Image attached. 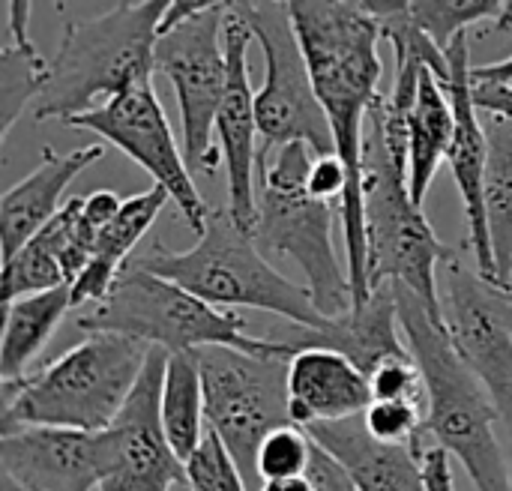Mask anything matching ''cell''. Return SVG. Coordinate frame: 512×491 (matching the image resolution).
<instances>
[{
	"label": "cell",
	"mask_w": 512,
	"mask_h": 491,
	"mask_svg": "<svg viewBox=\"0 0 512 491\" xmlns=\"http://www.w3.org/2000/svg\"><path fill=\"white\" fill-rule=\"evenodd\" d=\"M168 357V351H150L126 408L105 429V477L99 491H171L186 483V468L171 450L159 414Z\"/></svg>",
	"instance_id": "obj_14"
},
{
	"label": "cell",
	"mask_w": 512,
	"mask_h": 491,
	"mask_svg": "<svg viewBox=\"0 0 512 491\" xmlns=\"http://www.w3.org/2000/svg\"><path fill=\"white\" fill-rule=\"evenodd\" d=\"M507 294H510V300H512V291H507Z\"/></svg>",
	"instance_id": "obj_41"
},
{
	"label": "cell",
	"mask_w": 512,
	"mask_h": 491,
	"mask_svg": "<svg viewBox=\"0 0 512 491\" xmlns=\"http://www.w3.org/2000/svg\"><path fill=\"white\" fill-rule=\"evenodd\" d=\"M510 291H512V288H510Z\"/></svg>",
	"instance_id": "obj_42"
},
{
	"label": "cell",
	"mask_w": 512,
	"mask_h": 491,
	"mask_svg": "<svg viewBox=\"0 0 512 491\" xmlns=\"http://www.w3.org/2000/svg\"><path fill=\"white\" fill-rule=\"evenodd\" d=\"M471 72H474V66H471V48H468V33H465L447 48V75L438 78L444 84L450 105H453V114H456V135H453V144L447 153V165H450L453 180H456L462 201H465L468 246L474 252V267L483 279L498 285V267H495L489 222H486L489 138H486V123H480V111L474 105Z\"/></svg>",
	"instance_id": "obj_16"
},
{
	"label": "cell",
	"mask_w": 512,
	"mask_h": 491,
	"mask_svg": "<svg viewBox=\"0 0 512 491\" xmlns=\"http://www.w3.org/2000/svg\"><path fill=\"white\" fill-rule=\"evenodd\" d=\"M306 432L324 453H330L345 468L357 491H426L414 453L408 447H390L375 441L366 432L363 417L330 426H312Z\"/></svg>",
	"instance_id": "obj_21"
},
{
	"label": "cell",
	"mask_w": 512,
	"mask_h": 491,
	"mask_svg": "<svg viewBox=\"0 0 512 491\" xmlns=\"http://www.w3.org/2000/svg\"><path fill=\"white\" fill-rule=\"evenodd\" d=\"M441 309L453 345L489 390L501 426L512 435V300L459 255L444 264Z\"/></svg>",
	"instance_id": "obj_13"
},
{
	"label": "cell",
	"mask_w": 512,
	"mask_h": 491,
	"mask_svg": "<svg viewBox=\"0 0 512 491\" xmlns=\"http://www.w3.org/2000/svg\"><path fill=\"white\" fill-rule=\"evenodd\" d=\"M72 309L69 285L30 294L3 303V333H0V381L12 384L27 378V366L48 345L66 312Z\"/></svg>",
	"instance_id": "obj_24"
},
{
	"label": "cell",
	"mask_w": 512,
	"mask_h": 491,
	"mask_svg": "<svg viewBox=\"0 0 512 491\" xmlns=\"http://www.w3.org/2000/svg\"><path fill=\"white\" fill-rule=\"evenodd\" d=\"M315 153L306 144H288L258 162V219L255 243L264 255L291 258L324 318H342L354 309L348 267L336 255L333 225L342 219L339 201H321L309 192Z\"/></svg>",
	"instance_id": "obj_7"
},
{
	"label": "cell",
	"mask_w": 512,
	"mask_h": 491,
	"mask_svg": "<svg viewBox=\"0 0 512 491\" xmlns=\"http://www.w3.org/2000/svg\"><path fill=\"white\" fill-rule=\"evenodd\" d=\"M369 390H372V402H417L426 408V387H423V375L411 357V351L405 357H393L384 360L381 366H375L369 375Z\"/></svg>",
	"instance_id": "obj_33"
},
{
	"label": "cell",
	"mask_w": 512,
	"mask_h": 491,
	"mask_svg": "<svg viewBox=\"0 0 512 491\" xmlns=\"http://www.w3.org/2000/svg\"><path fill=\"white\" fill-rule=\"evenodd\" d=\"M0 477L27 491H93L105 477V432L15 429L0 435Z\"/></svg>",
	"instance_id": "obj_17"
},
{
	"label": "cell",
	"mask_w": 512,
	"mask_h": 491,
	"mask_svg": "<svg viewBox=\"0 0 512 491\" xmlns=\"http://www.w3.org/2000/svg\"><path fill=\"white\" fill-rule=\"evenodd\" d=\"M252 30L249 24L228 6V21H225V54H228V84L216 120V138H219V153L228 168V213L240 228L249 234L255 231L258 219V162H261V147H258V114H255V90L249 81V45H252Z\"/></svg>",
	"instance_id": "obj_15"
},
{
	"label": "cell",
	"mask_w": 512,
	"mask_h": 491,
	"mask_svg": "<svg viewBox=\"0 0 512 491\" xmlns=\"http://www.w3.org/2000/svg\"><path fill=\"white\" fill-rule=\"evenodd\" d=\"M0 486H3V491H27V489H21L15 480H9V477H0Z\"/></svg>",
	"instance_id": "obj_39"
},
{
	"label": "cell",
	"mask_w": 512,
	"mask_h": 491,
	"mask_svg": "<svg viewBox=\"0 0 512 491\" xmlns=\"http://www.w3.org/2000/svg\"><path fill=\"white\" fill-rule=\"evenodd\" d=\"M102 156V144H84L69 153H54V147L42 150V162L0 198L3 261H9L21 246H27L66 207L63 192Z\"/></svg>",
	"instance_id": "obj_19"
},
{
	"label": "cell",
	"mask_w": 512,
	"mask_h": 491,
	"mask_svg": "<svg viewBox=\"0 0 512 491\" xmlns=\"http://www.w3.org/2000/svg\"><path fill=\"white\" fill-rule=\"evenodd\" d=\"M207 429L225 444L249 491H261L258 450L264 438L294 423L288 408V360L234 348L198 351Z\"/></svg>",
	"instance_id": "obj_10"
},
{
	"label": "cell",
	"mask_w": 512,
	"mask_h": 491,
	"mask_svg": "<svg viewBox=\"0 0 512 491\" xmlns=\"http://www.w3.org/2000/svg\"><path fill=\"white\" fill-rule=\"evenodd\" d=\"M288 9L318 102L333 129L336 156L348 171V192L342 201L345 267L354 306H363L372 294L363 216V138L369 111L381 96V24L366 3L348 0H291Z\"/></svg>",
	"instance_id": "obj_1"
},
{
	"label": "cell",
	"mask_w": 512,
	"mask_h": 491,
	"mask_svg": "<svg viewBox=\"0 0 512 491\" xmlns=\"http://www.w3.org/2000/svg\"><path fill=\"white\" fill-rule=\"evenodd\" d=\"M231 3L204 0L198 12L159 33L156 72L174 87L180 108V147L192 174H213L219 165L216 120L228 84L225 21Z\"/></svg>",
	"instance_id": "obj_11"
},
{
	"label": "cell",
	"mask_w": 512,
	"mask_h": 491,
	"mask_svg": "<svg viewBox=\"0 0 512 491\" xmlns=\"http://www.w3.org/2000/svg\"><path fill=\"white\" fill-rule=\"evenodd\" d=\"M396 288L402 339L423 375L426 429L462 462L477 491H510V456L501 447V414L483 381L462 360L444 318L417 294Z\"/></svg>",
	"instance_id": "obj_3"
},
{
	"label": "cell",
	"mask_w": 512,
	"mask_h": 491,
	"mask_svg": "<svg viewBox=\"0 0 512 491\" xmlns=\"http://www.w3.org/2000/svg\"><path fill=\"white\" fill-rule=\"evenodd\" d=\"M291 351L300 348H327L348 357L363 375L393 357H405L408 345L402 339L399 312H396V288L381 285L372 288L363 306H354L342 318H330L324 330H300L291 339H282Z\"/></svg>",
	"instance_id": "obj_20"
},
{
	"label": "cell",
	"mask_w": 512,
	"mask_h": 491,
	"mask_svg": "<svg viewBox=\"0 0 512 491\" xmlns=\"http://www.w3.org/2000/svg\"><path fill=\"white\" fill-rule=\"evenodd\" d=\"M312 456H315V441L303 426L297 423L279 426L264 438L258 450V477L261 483L306 477Z\"/></svg>",
	"instance_id": "obj_30"
},
{
	"label": "cell",
	"mask_w": 512,
	"mask_h": 491,
	"mask_svg": "<svg viewBox=\"0 0 512 491\" xmlns=\"http://www.w3.org/2000/svg\"><path fill=\"white\" fill-rule=\"evenodd\" d=\"M453 135H456V114L450 96L438 81V75L429 66H423L414 108L408 117V189L414 204L423 207L441 162H447Z\"/></svg>",
	"instance_id": "obj_23"
},
{
	"label": "cell",
	"mask_w": 512,
	"mask_h": 491,
	"mask_svg": "<svg viewBox=\"0 0 512 491\" xmlns=\"http://www.w3.org/2000/svg\"><path fill=\"white\" fill-rule=\"evenodd\" d=\"M414 105L393 102L381 93L366 120L363 138V216L369 288L399 285L417 294L438 318L441 285L438 267L456 252L435 234L423 207L408 189V117Z\"/></svg>",
	"instance_id": "obj_2"
},
{
	"label": "cell",
	"mask_w": 512,
	"mask_h": 491,
	"mask_svg": "<svg viewBox=\"0 0 512 491\" xmlns=\"http://www.w3.org/2000/svg\"><path fill=\"white\" fill-rule=\"evenodd\" d=\"M309 192L321 201H345L348 192V171L336 153L330 156H315L312 171H309Z\"/></svg>",
	"instance_id": "obj_35"
},
{
	"label": "cell",
	"mask_w": 512,
	"mask_h": 491,
	"mask_svg": "<svg viewBox=\"0 0 512 491\" xmlns=\"http://www.w3.org/2000/svg\"><path fill=\"white\" fill-rule=\"evenodd\" d=\"M141 270H150L210 306H246L285 318L300 330H324V318L306 285L291 282L273 264H267L255 237L234 222L228 207L213 210L198 243L183 252L162 249L159 243L135 258Z\"/></svg>",
	"instance_id": "obj_6"
},
{
	"label": "cell",
	"mask_w": 512,
	"mask_h": 491,
	"mask_svg": "<svg viewBox=\"0 0 512 491\" xmlns=\"http://www.w3.org/2000/svg\"><path fill=\"white\" fill-rule=\"evenodd\" d=\"M84 333H114L168 354L234 348L258 357H294L282 339H255L246 333V321L234 312L210 306L186 288L126 264L111 294L78 318Z\"/></svg>",
	"instance_id": "obj_8"
},
{
	"label": "cell",
	"mask_w": 512,
	"mask_h": 491,
	"mask_svg": "<svg viewBox=\"0 0 512 491\" xmlns=\"http://www.w3.org/2000/svg\"><path fill=\"white\" fill-rule=\"evenodd\" d=\"M150 345L114 336L87 333L45 369L3 384L0 435L15 429H72L105 432L126 408Z\"/></svg>",
	"instance_id": "obj_4"
},
{
	"label": "cell",
	"mask_w": 512,
	"mask_h": 491,
	"mask_svg": "<svg viewBox=\"0 0 512 491\" xmlns=\"http://www.w3.org/2000/svg\"><path fill=\"white\" fill-rule=\"evenodd\" d=\"M366 432L390 447H411L426 429V408L417 402H372L363 414Z\"/></svg>",
	"instance_id": "obj_32"
},
{
	"label": "cell",
	"mask_w": 512,
	"mask_h": 491,
	"mask_svg": "<svg viewBox=\"0 0 512 491\" xmlns=\"http://www.w3.org/2000/svg\"><path fill=\"white\" fill-rule=\"evenodd\" d=\"M417 459L420 468V480L426 491H456V480H453V465H450V453L429 435V429H423L417 435V441L408 447Z\"/></svg>",
	"instance_id": "obj_34"
},
{
	"label": "cell",
	"mask_w": 512,
	"mask_h": 491,
	"mask_svg": "<svg viewBox=\"0 0 512 491\" xmlns=\"http://www.w3.org/2000/svg\"><path fill=\"white\" fill-rule=\"evenodd\" d=\"M159 414H162V429H165L171 450L186 465L207 438V429H204L207 405H204V378H201L198 351L168 357Z\"/></svg>",
	"instance_id": "obj_27"
},
{
	"label": "cell",
	"mask_w": 512,
	"mask_h": 491,
	"mask_svg": "<svg viewBox=\"0 0 512 491\" xmlns=\"http://www.w3.org/2000/svg\"><path fill=\"white\" fill-rule=\"evenodd\" d=\"M501 0H435V3H408L411 21L441 48L447 51L459 36L468 33L471 24L495 21L504 15Z\"/></svg>",
	"instance_id": "obj_29"
},
{
	"label": "cell",
	"mask_w": 512,
	"mask_h": 491,
	"mask_svg": "<svg viewBox=\"0 0 512 491\" xmlns=\"http://www.w3.org/2000/svg\"><path fill=\"white\" fill-rule=\"evenodd\" d=\"M231 6L264 51V84L255 90L258 132L264 141L261 159L288 144H306L315 156L336 153L333 129L318 102L288 3L243 0Z\"/></svg>",
	"instance_id": "obj_9"
},
{
	"label": "cell",
	"mask_w": 512,
	"mask_h": 491,
	"mask_svg": "<svg viewBox=\"0 0 512 491\" xmlns=\"http://www.w3.org/2000/svg\"><path fill=\"white\" fill-rule=\"evenodd\" d=\"M507 456H510V491H512V435L507 438Z\"/></svg>",
	"instance_id": "obj_40"
},
{
	"label": "cell",
	"mask_w": 512,
	"mask_h": 491,
	"mask_svg": "<svg viewBox=\"0 0 512 491\" xmlns=\"http://www.w3.org/2000/svg\"><path fill=\"white\" fill-rule=\"evenodd\" d=\"M489 165H486V222L498 285L512 288V120L489 117Z\"/></svg>",
	"instance_id": "obj_28"
},
{
	"label": "cell",
	"mask_w": 512,
	"mask_h": 491,
	"mask_svg": "<svg viewBox=\"0 0 512 491\" xmlns=\"http://www.w3.org/2000/svg\"><path fill=\"white\" fill-rule=\"evenodd\" d=\"M369 405V378L348 357L327 348H300L288 360V408L297 426L357 420Z\"/></svg>",
	"instance_id": "obj_18"
},
{
	"label": "cell",
	"mask_w": 512,
	"mask_h": 491,
	"mask_svg": "<svg viewBox=\"0 0 512 491\" xmlns=\"http://www.w3.org/2000/svg\"><path fill=\"white\" fill-rule=\"evenodd\" d=\"M261 491H318L315 480L306 477H294V480H276V483H264Z\"/></svg>",
	"instance_id": "obj_38"
},
{
	"label": "cell",
	"mask_w": 512,
	"mask_h": 491,
	"mask_svg": "<svg viewBox=\"0 0 512 491\" xmlns=\"http://www.w3.org/2000/svg\"><path fill=\"white\" fill-rule=\"evenodd\" d=\"M78 207H81V195L69 198L66 207L27 246H21L9 261H3V303L66 285L63 258L72 240Z\"/></svg>",
	"instance_id": "obj_26"
},
{
	"label": "cell",
	"mask_w": 512,
	"mask_h": 491,
	"mask_svg": "<svg viewBox=\"0 0 512 491\" xmlns=\"http://www.w3.org/2000/svg\"><path fill=\"white\" fill-rule=\"evenodd\" d=\"M165 6V0L114 3L96 18L69 21L30 117L36 123L60 120L66 126L72 117L93 111L99 96L108 102L153 81Z\"/></svg>",
	"instance_id": "obj_5"
},
{
	"label": "cell",
	"mask_w": 512,
	"mask_h": 491,
	"mask_svg": "<svg viewBox=\"0 0 512 491\" xmlns=\"http://www.w3.org/2000/svg\"><path fill=\"white\" fill-rule=\"evenodd\" d=\"M66 126L72 129H90L102 141L114 144L120 153H126L135 165H141L153 186H162L171 198V204L180 210L189 228L198 234L207 228L210 207L204 204L192 171L186 165L183 147L177 144L171 123L162 111V102L153 90V81L138 84L102 105H96L87 114L72 117Z\"/></svg>",
	"instance_id": "obj_12"
},
{
	"label": "cell",
	"mask_w": 512,
	"mask_h": 491,
	"mask_svg": "<svg viewBox=\"0 0 512 491\" xmlns=\"http://www.w3.org/2000/svg\"><path fill=\"white\" fill-rule=\"evenodd\" d=\"M498 27H504V30L512 33V3L504 6V15L498 18ZM471 78L477 84H512V54L507 60H495V63H486V66H474Z\"/></svg>",
	"instance_id": "obj_37"
},
{
	"label": "cell",
	"mask_w": 512,
	"mask_h": 491,
	"mask_svg": "<svg viewBox=\"0 0 512 491\" xmlns=\"http://www.w3.org/2000/svg\"><path fill=\"white\" fill-rule=\"evenodd\" d=\"M168 192L162 186H150L147 192L129 195L120 207V213L114 216V222L102 231L90 264L84 267V273L69 285L72 294V309H81L87 303L99 306L111 288L117 285L120 273L129 264L132 249L144 240V234L153 228V222L159 219V213L168 204Z\"/></svg>",
	"instance_id": "obj_22"
},
{
	"label": "cell",
	"mask_w": 512,
	"mask_h": 491,
	"mask_svg": "<svg viewBox=\"0 0 512 491\" xmlns=\"http://www.w3.org/2000/svg\"><path fill=\"white\" fill-rule=\"evenodd\" d=\"M183 468H186V489L189 491H249L231 453L210 429H207V438L198 447V453Z\"/></svg>",
	"instance_id": "obj_31"
},
{
	"label": "cell",
	"mask_w": 512,
	"mask_h": 491,
	"mask_svg": "<svg viewBox=\"0 0 512 491\" xmlns=\"http://www.w3.org/2000/svg\"><path fill=\"white\" fill-rule=\"evenodd\" d=\"M474 105L477 111H486L489 117L512 120V84H477L474 81Z\"/></svg>",
	"instance_id": "obj_36"
},
{
	"label": "cell",
	"mask_w": 512,
	"mask_h": 491,
	"mask_svg": "<svg viewBox=\"0 0 512 491\" xmlns=\"http://www.w3.org/2000/svg\"><path fill=\"white\" fill-rule=\"evenodd\" d=\"M6 6V27H9V39L0 48V135L6 138L9 129L15 126V120L33 108V102L39 99L45 81H48V69L51 60H45L36 45L27 36V21L33 12V3H3Z\"/></svg>",
	"instance_id": "obj_25"
}]
</instances>
